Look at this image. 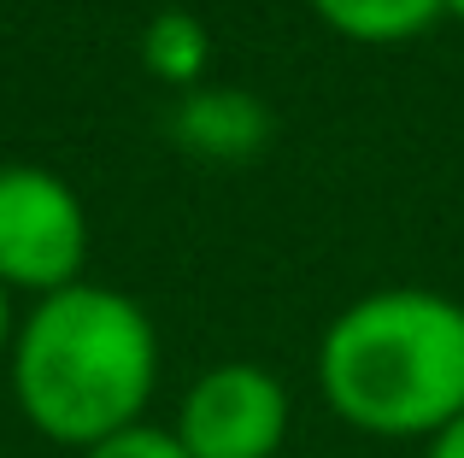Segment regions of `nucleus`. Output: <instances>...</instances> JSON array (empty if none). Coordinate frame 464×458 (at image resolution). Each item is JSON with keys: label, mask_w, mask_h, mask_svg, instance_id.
I'll return each mask as SVG.
<instances>
[{"label": "nucleus", "mask_w": 464, "mask_h": 458, "mask_svg": "<svg viewBox=\"0 0 464 458\" xmlns=\"http://www.w3.org/2000/svg\"><path fill=\"white\" fill-rule=\"evenodd\" d=\"M77 458H188V453L177 447L170 424L165 429H159V424H136V429H124V435L101 441V447H89V453H77Z\"/></svg>", "instance_id": "6"}, {"label": "nucleus", "mask_w": 464, "mask_h": 458, "mask_svg": "<svg viewBox=\"0 0 464 458\" xmlns=\"http://www.w3.org/2000/svg\"><path fill=\"white\" fill-rule=\"evenodd\" d=\"M441 6H447V18H459V24H464V0H441Z\"/></svg>", "instance_id": "9"}, {"label": "nucleus", "mask_w": 464, "mask_h": 458, "mask_svg": "<svg viewBox=\"0 0 464 458\" xmlns=\"http://www.w3.org/2000/svg\"><path fill=\"white\" fill-rule=\"evenodd\" d=\"M423 458H464V417H453V424L430 441V453H423Z\"/></svg>", "instance_id": "7"}, {"label": "nucleus", "mask_w": 464, "mask_h": 458, "mask_svg": "<svg viewBox=\"0 0 464 458\" xmlns=\"http://www.w3.org/2000/svg\"><path fill=\"white\" fill-rule=\"evenodd\" d=\"M12 341H18V311H12V288L0 282V365H6Z\"/></svg>", "instance_id": "8"}, {"label": "nucleus", "mask_w": 464, "mask_h": 458, "mask_svg": "<svg viewBox=\"0 0 464 458\" xmlns=\"http://www.w3.org/2000/svg\"><path fill=\"white\" fill-rule=\"evenodd\" d=\"M89 212L65 177L42 165H0V282L12 294H59L82 282Z\"/></svg>", "instance_id": "3"}, {"label": "nucleus", "mask_w": 464, "mask_h": 458, "mask_svg": "<svg viewBox=\"0 0 464 458\" xmlns=\"http://www.w3.org/2000/svg\"><path fill=\"white\" fill-rule=\"evenodd\" d=\"M312 12L335 35H347V42H371V47L411 42V35H423L435 18H447L441 0H312Z\"/></svg>", "instance_id": "5"}, {"label": "nucleus", "mask_w": 464, "mask_h": 458, "mask_svg": "<svg viewBox=\"0 0 464 458\" xmlns=\"http://www.w3.org/2000/svg\"><path fill=\"white\" fill-rule=\"evenodd\" d=\"M288 424H295L288 382L253 358H224L188 382L170 435L188 458H283Z\"/></svg>", "instance_id": "4"}, {"label": "nucleus", "mask_w": 464, "mask_h": 458, "mask_svg": "<svg viewBox=\"0 0 464 458\" xmlns=\"http://www.w3.org/2000/svg\"><path fill=\"white\" fill-rule=\"evenodd\" d=\"M283 458H288V453H283Z\"/></svg>", "instance_id": "10"}, {"label": "nucleus", "mask_w": 464, "mask_h": 458, "mask_svg": "<svg viewBox=\"0 0 464 458\" xmlns=\"http://www.w3.org/2000/svg\"><path fill=\"white\" fill-rule=\"evenodd\" d=\"M317 394L347 429L430 447L464 417V306L435 288H376L329 318Z\"/></svg>", "instance_id": "2"}, {"label": "nucleus", "mask_w": 464, "mask_h": 458, "mask_svg": "<svg viewBox=\"0 0 464 458\" xmlns=\"http://www.w3.org/2000/svg\"><path fill=\"white\" fill-rule=\"evenodd\" d=\"M6 377L35 435L89 453L148 424L159 388V329L118 288L71 282L18 318Z\"/></svg>", "instance_id": "1"}]
</instances>
